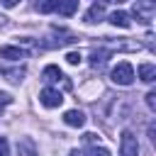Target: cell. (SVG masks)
I'll return each mask as SVG.
<instances>
[{
    "mask_svg": "<svg viewBox=\"0 0 156 156\" xmlns=\"http://www.w3.org/2000/svg\"><path fill=\"white\" fill-rule=\"evenodd\" d=\"M112 80L117 85H132L134 83V68L129 61H119L115 68H112Z\"/></svg>",
    "mask_w": 156,
    "mask_h": 156,
    "instance_id": "6da1fadb",
    "label": "cell"
},
{
    "mask_svg": "<svg viewBox=\"0 0 156 156\" xmlns=\"http://www.w3.org/2000/svg\"><path fill=\"white\" fill-rule=\"evenodd\" d=\"M119 151H122V156H139V141H136V136H134L129 129H127V132H122Z\"/></svg>",
    "mask_w": 156,
    "mask_h": 156,
    "instance_id": "7a4b0ae2",
    "label": "cell"
},
{
    "mask_svg": "<svg viewBox=\"0 0 156 156\" xmlns=\"http://www.w3.org/2000/svg\"><path fill=\"white\" fill-rule=\"evenodd\" d=\"M39 102H41L44 107H58V105L63 102V95H61L56 88H44V90L39 93Z\"/></svg>",
    "mask_w": 156,
    "mask_h": 156,
    "instance_id": "3957f363",
    "label": "cell"
},
{
    "mask_svg": "<svg viewBox=\"0 0 156 156\" xmlns=\"http://www.w3.org/2000/svg\"><path fill=\"white\" fill-rule=\"evenodd\" d=\"M134 17L141 22H151L154 17V2L151 0H136L134 2Z\"/></svg>",
    "mask_w": 156,
    "mask_h": 156,
    "instance_id": "277c9868",
    "label": "cell"
},
{
    "mask_svg": "<svg viewBox=\"0 0 156 156\" xmlns=\"http://www.w3.org/2000/svg\"><path fill=\"white\" fill-rule=\"evenodd\" d=\"M41 78H44L46 83H58V80H61L66 88H71V80L61 73V68H58V66H46V68L41 71Z\"/></svg>",
    "mask_w": 156,
    "mask_h": 156,
    "instance_id": "5b68a950",
    "label": "cell"
},
{
    "mask_svg": "<svg viewBox=\"0 0 156 156\" xmlns=\"http://www.w3.org/2000/svg\"><path fill=\"white\" fill-rule=\"evenodd\" d=\"M0 58H7V61H22V58H27V51L20 49V46H0Z\"/></svg>",
    "mask_w": 156,
    "mask_h": 156,
    "instance_id": "8992f818",
    "label": "cell"
},
{
    "mask_svg": "<svg viewBox=\"0 0 156 156\" xmlns=\"http://www.w3.org/2000/svg\"><path fill=\"white\" fill-rule=\"evenodd\" d=\"M102 17H105V5H102V2H93L90 10L85 12V22H88V24H95V22H100Z\"/></svg>",
    "mask_w": 156,
    "mask_h": 156,
    "instance_id": "52a82bcc",
    "label": "cell"
},
{
    "mask_svg": "<svg viewBox=\"0 0 156 156\" xmlns=\"http://www.w3.org/2000/svg\"><path fill=\"white\" fill-rule=\"evenodd\" d=\"M110 56H112V51H110V49H95V51H93V56H90V66L100 71V68L107 63V58H110Z\"/></svg>",
    "mask_w": 156,
    "mask_h": 156,
    "instance_id": "ba28073f",
    "label": "cell"
},
{
    "mask_svg": "<svg viewBox=\"0 0 156 156\" xmlns=\"http://www.w3.org/2000/svg\"><path fill=\"white\" fill-rule=\"evenodd\" d=\"M63 122H66L68 127H83V124H85V115H83L80 110H68V112L63 115Z\"/></svg>",
    "mask_w": 156,
    "mask_h": 156,
    "instance_id": "9c48e42d",
    "label": "cell"
},
{
    "mask_svg": "<svg viewBox=\"0 0 156 156\" xmlns=\"http://www.w3.org/2000/svg\"><path fill=\"white\" fill-rule=\"evenodd\" d=\"M78 2H80V0H58L56 10H58V15H63V17H71V15H76V10H78Z\"/></svg>",
    "mask_w": 156,
    "mask_h": 156,
    "instance_id": "30bf717a",
    "label": "cell"
},
{
    "mask_svg": "<svg viewBox=\"0 0 156 156\" xmlns=\"http://www.w3.org/2000/svg\"><path fill=\"white\" fill-rule=\"evenodd\" d=\"M110 22H112L115 27H122V29H129V27H132V20H129V15H127V12H122V10L112 12V15H110Z\"/></svg>",
    "mask_w": 156,
    "mask_h": 156,
    "instance_id": "8fae6325",
    "label": "cell"
},
{
    "mask_svg": "<svg viewBox=\"0 0 156 156\" xmlns=\"http://www.w3.org/2000/svg\"><path fill=\"white\" fill-rule=\"evenodd\" d=\"M139 78H141L144 83H154V78H156V66H154V63H141V66H139Z\"/></svg>",
    "mask_w": 156,
    "mask_h": 156,
    "instance_id": "7c38bea8",
    "label": "cell"
},
{
    "mask_svg": "<svg viewBox=\"0 0 156 156\" xmlns=\"http://www.w3.org/2000/svg\"><path fill=\"white\" fill-rule=\"evenodd\" d=\"M17 151H20V156H37V149H34V141L32 139L17 141Z\"/></svg>",
    "mask_w": 156,
    "mask_h": 156,
    "instance_id": "4fadbf2b",
    "label": "cell"
},
{
    "mask_svg": "<svg viewBox=\"0 0 156 156\" xmlns=\"http://www.w3.org/2000/svg\"><path fill=\"white\" fill-rule=\"evenodd\" d=\"M56 5H58V0H39V2H37V10H39L41 15H49V12L56 10Z\"/></svg>",
    "mask_w": 156,
    "mask_h": 156,
    "instance_id": "5bb4252c",
    "label": "cell"
},
{
    "mask_svg": "<svg viewBox=\"0 0 156 156\" xmlns=\"http://www.w3.org/2000/svg\"><path fill=\"white\" fill-rule=\"evenodd\" d=\"M5 76H7V80H12V83H20L22 80V76H24V71L20 68V71H2Z\"/></svg>",
    "mask_w": 156,
    "mask_h": 156,
    "instance_id": "9a60e30c",
    "label": "cell"
},
{
    "mask_svg": "<svg viewBox=\"0 0 156 156\" xmlns=\"http://www.w3.org/2000/svg\"><path fill=\"white\" fill-rule=\"evenodd\" d=\"M66 61H68L71 66H78V63H80V51H68V54H66Z\"/></svg>",
    "mask_w": 156,
    "mask_h": 156,
    "instance_id": "2e32d148",
    "label": "cell"
},
{
    "mask_svg": "<svg viewBox=\"0 0 156 156\" xmlns=\"http://www.w3.org/2000/svg\"><path fill=\"white\" fill-rule=\"evenodd\" d=\"M10 102H12V95H7V93H0V115H2V110H5Z\"/></svg>",
    "mask_w": 156,
    "mask_h": 156,
    "instance_id": "e0dca14e",
    "label": "cell"
},
{
    "mask_svg": "<svg viewBox=\"0 0 156 156\" xmlns=\"http://www.w3.org/2000/svg\"><path fill=\"white\" fill-rule=\"evenodd\" d=\"M90 156H110V151L105 146H93L90 149Z\"/></svg>",
    "mask_w": 156,
    "mask_h": 156,
    "instance_id": "ac0fdd59",
    "label": "cell"
},
{
    "mask_svg": "<svg viewBox=\"0 0 156 156\" xmlns=\"http://www.w3.org/2000/svg\"><path fill=\"white\" fill-rule=\"evenodd\" d=\"M146 105H149V110H156V93L154 90L146 93Z\"/></svg>",
    "mask_w": 156,
    "mask_h": 156,
    "instance_id": "d6986e66",
    "label": "cell"
},
{
    "mask_svg": "<svg viewBox=\"0 0 156 156\" xmlns=\"http://www.w3.org/2000/svg\"><path fill=\"white\" fill-rule=\"evenodd\" d=\"M7 154H10V144L5 136H0V156H7Z\"/></svg>",
    "mask_w": 156,
    "mask_h": 156,
    "instance_id": "ffe728a7",
    "label": "cell"
},
{
    "mask_svg": "<svg viewBox=\"0 0 156 156\" xmlns=\"http://www.w3.org/2000/svg\"><path fill=\"white\" fill-rule=\"evenodd\" d=\"M17 2H20V0H2V5H5V7H15Z\"/></svg>",
    "mask_w": 156,
    "mask_h": 156,
    "instance_id": "44dd1931",
    "label": "cell"
},
{
    "mask_svg": "<svg viewBox=\"0 0 156 156\" xmlns=\"http://www.w3.org/2000/svg\"><path fill=\"white\" fill-rule=\"evenodd\" d=\"M68 156H83V151H78V149H73V151H71Z\"/></svg>",
    "mask_w": 156,
    "mask_h": 156,
    "instance_id": "7402d4cb",
    "label": "cell"
}]
</instances>
